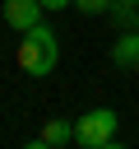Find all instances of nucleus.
Masks as SVG:
<instances>
[{"label":"nucleus","mask_w":139,"mask_h":149,"mask_svg":"<svg viewBox=\"0 0 139 149\" xmlns=\"http://www.w3.org/2000/svg\"><path fill=\"white\" fill-rule=\"evenodd\" d=\"M56 61H60L56 33H51L46 23H32V28L23 33V42H19V65H23L32 79H46V74L56 70Z\"/></svg>","instance_id":"f257e3e1"},{"label":"nucleus","mask_w":139,"mask_h":149,"mask_svg":"<svg viewBox=\"0 0 139 149\" xmlns=\"http://www.w3.org/2000/svg\"><path fill=\"white\" fill-rule=\"evenodd\" d=\"M116 140H120V116L111 107H93L74 121V144L83 149H111Z\"/></svg>","instance_id":"f03ea898"},{"label":"nucleus","mask_w":139,"mask_h":149,"mask_svg":"<svg viewBox=\"0 0 139 149\" xmlns=\"http://www.w3.org/2000/svg\"><path fill=\"white\" fill-rule=\"evenodd\" d=\"M42 14H46L42 0H5V23L14 33H28L32 23H42Z\"/></svg>","instance_id":"7ed1b4c3"},{"label":"nucleus","mask_w":139,"mask_h":149,"mask_svg":"<svg viewBox=\"0 0 139 149\" xmlns=\"http://www.w3.org/2000/svg\"><path fill=\"white\" fill-rule=\"evenodd\" d=\"M37 144H46V149H60V144H74V126H70L65 116H51V121H46V130L37 135Z\"/></svg>","instance_id":"20e7f679"},{"label":"nucleus","mask_w":139,"mask_h":149,"mask_svg":"<svg viewBox=\"0 0 139 149\" xmlns=\"http://www.w3.org/2000/svg\"><path fill=\"white\" fill-rule=\"evenodd\" d=\"M111 61H116V65H134V61H139V33H134V28L111 42Z\"/></svg>","instance_id":"39448f33"},{"label":"nucleus","mask_w":139,"mask_h":149,"mask_svg":"<svg viewBox=\"0 0 139 149\" xmlns=\"http://www.w3.org/2000/svg\"><path fill=\"white\" fill-rule=\"evenodd\" d=\"M107 14H111V23H116V28H134V5H125V0H116V5L107 9Z\"/></svg>","instance_id":"423d86ee"},{"label":"nucleus","mask_w":139,"mask_h":149,"mask_svg":"<svg viewBox=\"0 0 139 149\" xmlns=\"http://www.w3.org/2000/svg\"><path fill=\"white\" fill-rule=\"evenodd\" d=\"M116 0H74V9H83V14H107Z\"/></svg>","instance_id":"0eeeda50"},{"label":"nucleus","mask_w":139,"mask_h":149,"mask_svg":"<svg viewBox=\"0 0 139 149\" xmlns=\"http://www.w3.org/2000/svg\"><path fill=\"white\" fill-rule=\"evenodd\" d=\"M42 5H46V9H70L74 0H42Z\"/></svg>","instance_id":"6e6552de"},{"label":"nucleus","mask_w":139,"mask_h":149,"mask_svg":"<svg viewBox=\"0 0 139 149\" xmlns=\"http://www.w3.org/2000/svg\"><path fill=\"white\" fill-rule=\"evenodd\" d=\"M134 33H139V5H134Z\"/></svg>","instance_id":"1a4fd4ad"},{"label":"nucleus","mask_w":139,"mask_h":149,"mask_svg":"<svg viewBox=\"0 0 139 149\" xmlns=\"http://www.w3.org/2000/svg\"><path fill=\"white\" fill-rule=\"evenodd\" d=\"M125 5H139V0H125Z\"/></svg>","instance_id":"9d476101"},{"label":"nucleus","mask_w":139,"mask_h":149,"mask_svg":"<svg viewBox=\"0 0 139 149\" xmlns=\"http://www.w3.org/2000/svg\"><path fill=\"white\" fill-rule=\"evenodd\" d=\"M134 70H139V61H134Z\"/></svg>","instance_id":"9b49d317"}]
</instances>
